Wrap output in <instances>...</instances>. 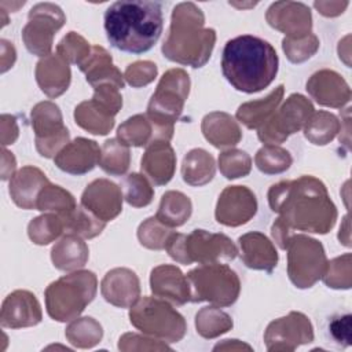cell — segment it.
<instances>
[{
	"instance_id": "d6986e66",
	"label": "cell",
	"mask_w": 352,
	"mask_h": 352,
	"mask_svg": "<svg viewBox=\"0 0 352 352\" xmlns=\"http://www.w3.org/2000/svg\"><path fill=\"white\" fill-rule=\"evenodd\" d=\"M40 320L41 311L34 294L25 290H16L7 296V298L4 300L1 309L3 326H32L38 323Z\"/></svg>"
},
{
	"instance_id": "9c48e42d",
	"label": "cell",
	"mask_w": 352,
	"mask_h": 352,
	"mask_svg": "<svg viewBox=\"0 0 352 352\" xmlns=\"http://www.w3.org/2000/svg\"><path fill=\"white\" fill-rule=\"evenodd\" d=\"M131 323L142 331L169 337L179 341L184 336L186 324L183 316L165 301L143 297L129 312Z\"/></svg>"
},
{
	"instance_id": "d590c367",
	"label": "cell",
	"mask_w": 352,
	"mask_h": 352,
	"mask_svg": "<svg viewBox=\"0 0 352 352\" xmlns=\"http://www.w3.org/2000/svg\"><path fill=\"white\" fill-rule=\"evenodd\" d=\"M65 228L63 219L59 214H43L29 224V236L37 245L52 242Z\"/></svg>"
},
{
	"instance_id": "83f0119b",
	"label": "cell",
	"mask_w": 352,
	"mask_h": 352,
	"mask_svg": "<svg viewBox=\"0 0 352 352\" xmlns=\"http://www.w3.org/2000/svg\"><path fill=\"white\" fill-rule=\"evenodd\" d=\"M51 258L58 270H76L85 264L88 258V249L77 235L69 234L54 246Z\"/></svg>"
},
{
	"instance_id": "f35d334b",
	"label": "cell",
	"mask_w": 352,
	"mask_h": 352,
	"mask_svg": "<svg viewBox=\"0 0 352 352\" xmlns=\"http://www.w3.org/2000/svg\"><path fill=\"white\" fill-rule=\"evenodd\" d=\"M124 190H125V199L129 205L140 208L146 206L153 199V188L143 177V175L132 173L124 180Z\"/></svg>"
},
{
	"instance_id": "ab89813d",
	"label": "cell",
	"mask_w": 352,
	"mask_h": 352,
	"mask_svg": "<svg viewBox=\"0 0 352 352\" xmlns=\"http://www.w3.org/2000/svg\"><path fill=\"white\" fill-rule=\"evenodd\" d=\"M220 170L227 179L243 177L250 172V157L241 150H228L219 157Z\"/></svg>"
},
{
	"instance_id": "ba28073f",
	"label": "cell",
	"mask_w": 352,
	"mask_h": 352,
	"mask_svg": "<svg viewBox=\"0 0 352 352\" xmlns=\"http://www.w3.org/2000/svg\"><path fill=\"white\" fill-rule=\"evenodd\" d=\"M285 249L289 252V278L297 287H311L323 276L327 264L320 242L304 235H297L289 238Z\"/></svg>"
},
{
	"instance_id": "3957f363",
	"label": "cell",
	"mask_w": 352,
	"mask_h": 352,
	"mask_svg": "<svg viewBox=\"0 0 352 352\" xmlns=\"http://www.w3.org/2000/svg\"><path fill=\"white\" fill-rule=\"evenodd\" d=\"M275 48L265 40L242 34L228 40L221 54V72L226 80L245 94L267 88L278 73Z\"/></svg>"
},
{
	"instance_id": "60d3db41",
	"label": "cell",
	"mask_w": 352,
	"mask_h": 352,
	"mask_svg": "<svg viewBox=\"0 0 352 352\" xmlns=\"http://www.w3.org/2000/svg\"><path fill=\"white\" fill-rule=\"evenodd\" d=\"M58 55L62 56L66 62L81 65L89 56V45L88 43L76 32H70L67 36L62 38L58 45Z\"/></svg>"
},
{
	"instance_id": "8d00e7d4",
	"label": "cell",
	"mask_w": 352,
	"mask_h": 352,
	"mask_svg": "<svg viewBox=\"0 0 352 352\" xmlns=\"http://www.w3.org/2000/svg\"><path fill=\"white\" fill-rule=\"evenodd\" d=\"M256 165L257 168L267 173V175H275L282 173L286 169H289L292 164V157L289 151L276 147V146H264L261 147L256 154Z\"/></svg>"
},
{
	"instance_id": "603a6c76",
	"label": "cell",
	"mask_w": 352,
	"mask_h": 352,
	"mask_svg": "<svg viewBox=\"0 0 352 352\" xmlns=\"http://www.w3.org/2000/svg\"><path fill=\"white\" fill-rule=\"evenodd\" d=\"M48 186L45 175L33 166L22 168L10 183V194L14 202L23 209L36 208L38 194Z\"/></svg>"
},
{
	"instance_id": "7402d4cb",
	"label": "cell",
	"mask_w": 352,
	"mask_h": 352,
	"mask_svg": "<svg viewBox=\"0 0 352 352\" xmlns=\"http://www.w3.org/2000/svg\"><path fill=\"white\" fill-rule=\"evenodd\" d=\"M37 82L50 98L62 95L70 82V69L67 62L55 54L41 59L36 67Z\"/></svg>"
},
{
	"instance_id": "4dcf8cb0",
	"label": "cell",
	"mask_w": 352,
	"mask_h": 352,
	"mask_svg": "<svg viewBox=\"0 0 352 352\" xmlns=\"http://www.w3.org/2000/svg\"><path fill=\"white\" fill-rule=\"evenodd\" d=\"M65 230L70 234L81 235L84 238H94L102 232L106 221L96 217L94 213L87 210L84 206L76 208L67 216L62 217Z\"/></svg>"
},
{
	"instance_id": "ffe728a7",
	"label": "cell",
	"mask_w": 352,
	"mask_h": 352,
	"mask_svg": "<svg viewBox=\"0 0 352 352\" xmlns=\"http://www.w3.org/2000/svg\"><path fill=\"white\" fill-rule=\"evenodd\" d=\"M151 292L161 297L168 298L177 305L190 301V285L187 276L182 274L175 265H160L151 271L150 276Z\"/></svg>"
},
{
	"instance_id": "f6af8a7d",
	"label": "cell",
	"mask_w": 352,
	"mask_h": 352,
	"mask_svg": "<svg viewBox=\"0 0 352 352\" xmlns=\"http://www.w3.org/2000/svg\"><path fill=\"white\" fill-rule=\"evenodd\" d=\"M314 7L326 16H336L344 12V10L348 7V1H315Z\"/></svg>"
},
{
	"instance_id": "ee69618b",
	"label": "cell",
	"mask_w": 352,
	"mask_h": 352,
	"mask_svg": "<svg viewBox=\"0 0 352 352\" xmlns=\"http://www.w3.org/2000/svg\"><path fill=\"white\" fill-rule=\"evenodd\" d=\"M351 319L352 316L349 314L341 315L331 320L329 329L333 336V338L344 345H349L351 341Z\"/></svg>"
},
{
	"instance_id": "484cf974",
	"label": "cell",
	"mask_w": 352,
	"mask_h": 352,
	"mask_svg": "<svg viewBox=\"0 0 352 352\" xmlns=\"http://www.w3.org/2000/svg\"><path fill=\"white\" fill-rule=\"evenodd\" d=\"M205 138L216 147L234 146L241 139V131L231 116L226 113H210L202 121Z\"/></svg>"
},
{
	"instance_id": "277c9868",
	"label": "cell",
	"mask_w": 352,
	"mask_h": 352,
	"mask_svg": "<svg viewBox=\"0 0 352 352\" xmlns=\"http://www.w3.org/2000/svg\"><path fill=\"white\" fill-rule=\"evenodd\" d=\"M202 10L191 1L180 3L173 8L168 38L162 45L164 55L183 65L201 67L210 58L216 33L204 29Z\"/></svg>"
},
{
	"instance_id": "8992f818",
	"label": "cell",
	"mask_w": 352,
	"mask_h": 352,
	"mask_svg": "<svg viewBox=\"0 0 352 352\" xmlns=\"http://www.w3.org/2000/svg\"><path fill=\"white\" fill-rule=\"evenodd\" d=\"M96 293V278L91 271H80L52 282L45 290L47 311L51 318L66 322L84 311Z\"/></svg>"
},
{
	"instance_id": "44dd1931",
	"label": "cell",
	"mask_w": 352,
	"mask_h": 352,
	"mask_svg": "<svg viewBox=\"0 0 352 352\" xmlns=\"http://www.w3.org/2000/svg\"><path fill=\"white\" fill-rule=\"evenodd\" d=\"M102 294L117 307H129L139 297V279L131 270H111L102 280Z\"/></svg>"
},
{
	"instance_id": "b9f144b4",
	"label": "cell",
	"mask_w": 352,
	"mask_h": 352,
	"mask_svg": "<svg viewBox=\"0 0 352 352\" xmlns=\"http://www.w3.org/2000/svg\"><path fill=\"white\" fill-rule=\"evenodd\" d=\"M282 47H283V51L286 52L287 58L294 62V63H298V62H304L305 59L311 58L318 47H319V41L316 38V36L314 34H308L302 38H298V43H293L290 38H283L282 41Z\"/></svg>"
},
{
	"instance_id": "f546056e",
	"label": "cell",
	"mask_w": 352,
	"mask_h": 352,
	"mask_svg": "<svg viewBox=\"0 0 352 352\" xmlns=\"http://www.w3.org/2000/svg\"><path fill=\"white\" fill-rule=\"evenodd\" d=\"M191 214V202L188 197L179 191H168L162 195L157 220L166 227L183 226Z\"/></svg>"
},
{
	"instance_id": "4fadbf2b",
	"label": "cell",
	"mask_w": 352,
	"mask_h": 352,
	"mask_svg": "<svg viewBox=\"0 0 352 352\" xmlns=\"http://www.w3.org/2000/svg\"><path fill=\"white\" fill-rule=\"evenodd\" d=\"M36 147L43 157H52L58 147L67 143L69 132L62 124L59 107L51 102L38 103L32 111Z\"/></svg>"
},
{
	"instance_id": "f1b7e54d",
	"label": "cell",
	"mask_w": 352,
	"mask_h": 352,
	"mask_svg": "<svg viewBox=\"0 0 352 352\" xmlns=\"http://www.w3.org/2000/svg\"><path fill=\"white\" fill-rule=\"evenodd\" d=\"M183 180L191 186H202L214 176V160L202 148L191 150L183 160Z\"/></svg>"
},
{
	"instance_id": "4316f807",
	"label": "cell",
	"mask_w": 352,
	"mask_h": 352,
	"mask_svg": "<svg viewBox=\"0 0 352 352\" xmlns=\"http://www.w3.org/2000/svg\"><path fill=\"white\" fill-rule=\"evenodd\" d=\"M282 95L283 85H279L267 98L239 106L236 118L250 129L263 126L271 118L272 111L276 109L282 99Z\"/></svg>"
},
{
	"instance_id": "7bdbcfd3",
	"label": "cell",
	"mask_w": 352,
	"mask_h": 352,
	"mask_svg": "<svg viewBox=\"0 0 352 352\" xmlns=\"http://www.w3.org/2000/svg\"><path fill=\"white\" fill-rule=\"evenodd\" d=\"M157 76V66L153 62H135L125 72V78L133 87H140L151 82Z\"/></svg>"
},
{
	"instance_id": "e0dca14e",
	"label": "cell",
	"mask_w": 352,
	"mask_h": 352,
	"mask_svg": "<svg viewBox=\"0 0 352 352\" xmlns=\"http://www.w3.org/2000/svg\"><path fill=\"white\" fill-rule=\"evenodd\" d=\"M100 148L94 140L77 138L65 146L55 157V164L59 169L72 173L82 175L95 168L99 162Z\"/></svg>"
},
{
	"instance_id": "2e32d148",
	"label": "cell",
	"mask_w": 352,
	"mask_h": 352,
	"mask_svg": "<svg viewBox=\"0 0 352 352\" xmlns=\"http://www.w3.org/2000/svg\"><path fill=\"white\" fill-rule=\"evenodd\" d=\"M81 206L103 221L113 220L122 209V195L120 188L106 180L92 182L82 192Z\"/></svg>"
},
{
	"instance_id": "6da1fadb",
	"label": "cell",
	"mask_w": 352,
	"mask_h": 352,
	"mask_svg": "<svg viewBox=\"0 0 352 352\" xmlns=\"http://www.w3.org/2000/svg\"><path fill=\"white\" fill-rule=\"evenodd\" d=\"M268 202L274 212L282 214L272 226V235L282 249L292 230L326 234L337 219L324 184L312 176L274 184L268 191Z\"/></svg>"
},
{
	"instance_id": "cb8c5ba5",
	"label": "cell",
	"mask_w": 352,
	"mask_h": 352,
	"mask_svg": "<svg viewBox=\"0 0 352 352\" xmlns=\"http://www.w3.org/2000/svg\"><path fill=\"white\" fill-rule=\"evenodd\" d=\"M242 260L246 267L271 272L278 263V253L270 239L260 232H249L239 236Z\"/></svg>"
},
{
	"instance_id": "5bb4252c",
	"label": "cell",
	"mask_w": 352,
	"mask_h": 352,
	"mask_svg": "<svg viewBox=\"0 0 352 352\" xmlns=\"http://www.w3.org/2000/svg\"><path fill=\"white\" fill-rule=\"evenodd\" d=\"M257 210L254 194L243 186H230L219 197L216 220L224 226L236 227L249 221Z\"/></svg>"
},
{
	"instance_id": "d6a6232c",
	"label": "cell",
	"mask_w": 352,
	"mask_h": 352,
	"mask_svg": "<svg viewBox=\"0 0 352 352\" xmlns=\"http://www.w3.org/2000/svg\"><path fill=\"white\" fill-rule=\"evenodd\" d=\"M74 198L70 192L60 188L59 186H45L38 194L36 209L38 210H55L60 217L67 216L76 209Z\"/></svg>"
},
{
	"instance_id": "74e56055",
	"label": "cell",
	"mask_w": 352,
	"mask_h": 352,
	"mask_svg": "<svg viewBox=\"0 0 352 352\" xmlns=\"http://www.w3.org/2000/svg\"><path fill=\"white\" fill-rule=\"evenodd\" d=\"M172 235V230H169L165 224H162L157 217H150L144 223L139 226L138 238L140 243L148 249H165L169 236Z\"/></svg>"
},
{
	"instance_id": "8fae6325",
	"label": "cell",
	"mask_w": 352,
	"mask_h": 352,
	"mask_svg": "<svg viewBox=\"0 0 352 352\" xmlns=\"http://www.w3.org/2000/svg\"><path fill=\"white\" fill-rule=\"evenodd\" d=\"M66 18L60 7L52 3H38L29 11V22L22 30L26 48L38 56L48 55L52 48V37Z\"/></svg>"
},
{
	"instance_id": "836d02e7",
	"label": "cell",
	"mask_w": 352,
	"mask_h": 352,
	"mask_svg": "<svg viewBox=\"0 0 352 352\" xmlns=\"http://www.w3.org/2000/svg\"><path fill=\"white\" fill-rule=\"evenodd\" d=\"M99 165L110 175L125 173L129 166V151L125 144L117 139L106 140L100 151Z\"/></svg>"
},
{
	"instance_id": "7c38bea8",
	"label": "cell",
	"mask_w": 352,
	"mask_h": 352,
	"mask_svg": "<svg viewBox=\"0 0 352 352\" xmlns=\"http://www.w3.org/2000/svg\"><path fill=\"white\" fill-rule=\"evenodd\" d=\"M312 113V103L302 95L293 94L282 109L258 129V139L264 143H282L289 135L301 129Z\"/></svg>"
},
{
	"instance_id": "9a60e30c",
	"label": "cell",
	"mask_w": 352,
	"mask_h": 352,
	"mask_svg": "<svg viewBox=\"0 0 352 352\" xmlns=\"http://www.w3.org/2000/svg\"><path fill=\"white\" fill-rule=\"evenodd\" d=\"M267 21L272 28L297 38L308 36L312 28L309 7L296 1L272 3L267 11Z\"/></svg>"
},
{
	"instance_id": "ac0fdd59",
	"label": "cell",
	"mask_w": 352,
	"mask_h": 352,
	"mask_svg": "<svg viewBox=\"0 0 352 352\" xmlns=\"http://www.w3.org/2000/svg\"><path fill=\"white\" fill-rule=\"evenodd\" d=\"M307 91L319 104L331 107H342L351 98L345 80L331 70L315 73L307 82Z\"/></svg>"
},
{
	"instance_id": "d4e9b609",
	"label": "cell",
	"mask_w": 352,
	"mask_h": 352,
	"mask_svg": "<svg viewBox=\"0 0 352 352\" xmlns=\"http://www.w3.org/2000/svg\"><path fill=\"white\" fill-rule=\"evenodd\" d=\"M175 154L168 142L157 140L148 144L142 158V170L158 186L166 184L175 170Z\"/></svg>"
},
{
	"instance_id": "52a82bcc",
	"label": "cell",
	"mask_w": 352,
	"mask_h": 352,
	"mask_svg": "<svg viewBox=\"0 0 352 352\" xmlns=\"http://www.w3.org/2000/svg\"><path fill=\"white\" fill-rule=\"evenodd\" d=\"M190 301H209L217 305H231L239 294V279L226 264H204L187 274Z\"/></svg>"
},
{
	"instance_id": "30bf717a",
	"label": "cell",
	"mask_w": 352,
	"mask_h": 352,
	"mask_svg": "<svg viewBox=\"0 0 352 352\" xmlns=\"http://www.w3.org/2000/svg\"><path fill=\"white\" fill-rule=\"evenodd\" d=\"M117 87L102 84L95 87V96L89 102H82L76 107V122L95 135H106L114 125L113 116L122 106V99Z\"/></svg>"
},
{
	"instance_id": "e575fe53",
	"label": "cell",
	"mask_w": 352,
	"mask_h": 352,
	"mask_svg": "<svg viewBox=\"0 0 352 352\" xmlns=\"http://www.w3.org/2000/svg\"><path fill=\"white\" fill-rule=\"evenodd\" d=\"M151 122L147 116L138 114L132 118H128L118 128V139L121 143L128 146H144L153 142L151 133Z\"/></svg>"
},
{
	"instance_id": "5b68a950",
	"label": "cell",
	"mask_w": 352,
	"mask_h": 352,
	"mask_svg": "<svg viewBox=\"0 0 352 352\" xmlns=\"http://www.w3.org/2000/svg\"><path fill=\"white\" fill-rule=\"evenodd\" d=\"M169 256L180 264H214L234 260L238 249L223 234H210L205 230H194L190 235L175 234L169 236L166 246Z\"/></svg>"
},
{
	"instance_id": "7a4b0ae2",
	"label": "cell",
	"mask_w": 352,
	"mask_h": 352,
	"mask_svg": "<svg viewBox=\"0 0 352 352\" xmlns=\"http://www.w3.org/2000/svg\"><path fill=\"white\" fill-rule=\"evenodd\" d=\"M103 26L111 47L126 54H144L162 33V4L148 0L116 1L104 11Z\"/></svg>"
},
{
	"instance_id": "1f68e13d",
	"label": "cell",
	"mask_w": 352,
	"mask_h": 352,
	"mask_svg": "<svg viewBox=\"0 0 352 352\" xmlns=\"http://www.w3.org/2000/svg\"><path fill=\"white\" fill-rule=\"evenodd\" d=\"M340 131V122L336 116L327 111H319L309 117L304 129L305 138L314 144H327Z\"/></svg>"
}]
</instances>
